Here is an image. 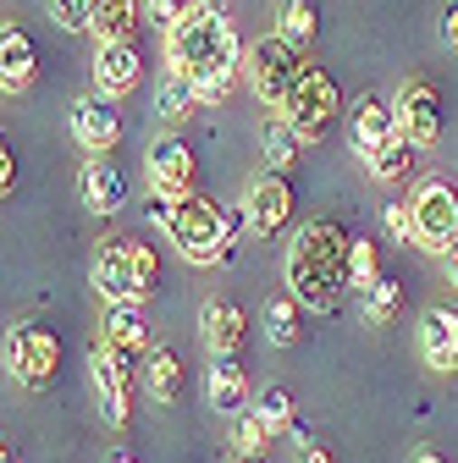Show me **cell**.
<instances>
[{"instance_id": "cell-1", "label": "cell", "mask_w": 458, "mask_h": 463, "mask_svg": "<svg viewBox=\"0 0 458 463\" xmlns=\"http://www.w3.org/2000/svg\"><path fill=\"white\" fill-rule=\"evenodd\" d=\"M243 67L249 61H243L238 23L221 0H194L183 23L166 33V72L183 78L199 94V105H226Z\"/></svg>"}, {"instance_id": "cell-2", "label": "cell", "mask_w": 458, "mask_h": 463, "mask_svg": "<svg viewBox=\"0 0 458 463\" xmlns=\"http://www.w3.org/2000/svg\"><path fill=\"white\" fill-rule=\"evenodd\" d=\"M348 254H354V238L342 232V221H331V215L304 221L293 249H288V293L315 315H337L342 293L354 287L348 281Z\"/></svg>"}, {"instance_id": "cell-3", "label": "cell", "mask_w": 458, "mask_h": 463, "mask_svg": "<svg viewBox=\"0 0 458 463\" xmlns=\"http://www.w3.org/2000/svg\"><path fill=\"white\" fill-rule=\"evenodd\" d=\"M149 215L155 226L171 238L188 265H226L233 260V238H238V215L226 221V210L205 194H188V199H160L149 194Z\"/></svg>"}, {"instance_id": "cell-4", "label": "cell", "mask_w": 458, "mask_h": 463, "mask_svg": "<svg viewBox=\"0 0 458 463\" xmlns=\"http://www.w3.org/2000/svg\"><path fill=\"white\" fill-rule=\"evenodd\" d=\"M243 78H249L254 99H260V105H271V110L281 116V110H288V99H293V89H299V78H304L299 44H288L281 33H265V39L249 50V67H243Z\"/></svg>"}, {"instance_id": "cell-5", "label": "cell", "mask_w": 458, "mask_h": 463, "mask_svg": "<svg viewBox=\"0 0 458 463\" xmlns=\"http://www.w3.org/2000/svg\"><path fill=\"white\" fill-rule=\"evenodd\" d=\"M6 370L23 392H44L55 381V370H62V342H55V331H44L39 320H17L6 331Z\"/></svg>"}, {"instance_id": "cell-6", "label": "cell", "mask_w": 458, "mask_h": 463, "mask_svg": "<svg viewBox=\"0 0 458 463\" xmlns=\"http://www.w3.org/2000/svg\"><path fill=\"white\" fill-rule=\"evenodd\" d=\"M409 210H415V249L447 254V249L458 243V188H453V183H442V177L415 183Z\"/></svg>"}, {"instance_id": "cell-7", "label": "cell", "mask_w": 458, "mask_h": 463, "mask_svg": "<svg viewBox=\"0 0 458 463\" xmlns=\"http://www.w3.org/2000/svg\"><path fill=\"white\" fill-rule=\"evenodd\" d=\"M89 375H94V397H100V414H105V425L110 430H128V420H133V375H138V364L128 359V354H117L105 336L89 347Z\"/></svg>"}, {"instance_id": "cell-8", "label": "cell", "mask_w": 458, "mask_h": 463, "mask_svg": "<svg viewBox=\"0 0 458 463\" xmlns=\"http://www.w3.org/2000/svg\"><path fill=\"white\" fill-rule=\"evenodd\" d=\"M281 116L299 128L304 144H320V138L337 128V116H342V94H337L331 72L304 67V78H299V89H293V99H288V110H281Z\"/></svg>"}, {"instance_id": "cell-9", "label": "cell", "mask_w": 458, "mask_h": 463, "mask_svg": "<svg viewBox=\"0 0 458 463\" xmlns=\"http://www.w3.org/2000/svg\"><path fill=\"white\" fill-rule=\"evenodd\" d=\"M89 281L105 304H138L144 287H138V243L133 238H105L94 249V265H89Z\"/></svg>"}, {"instance_id": "cell-10", "label": "cell", "mask_w": 458, "mask_h": 463, "mask_svg": "<svg viewBox=\"0 0 458 463\" xmlns=\"http://www.w3.org/2000/svg\"><path fill=\"white\" fill-rule=\"evenodd\" d=\"M392 116H397V138L415 144V149H431L442 138V94L425 78H404V83H397Z\"/></svg>"}, {"instance_id": "cell-11", "label": "cell", "mask_w": 458, "mask_h": 463, "mask_svg": "<svg viewBox=\"0 0 458 463\" xmlns=\"http://www.w3.org/2000/svg\"><path fill=\"white\" fill-rule=\"evenodd\" d=\"M144 171H149V194L160 199H188L194 194V149L183 133H155L144 149Z\"/></svg>"}, {"instance_id": "cell-12", "label": "cell", "mask_w": 458, "mask_h": 463, "mask_svg": "<svg viewBox=\"0 0 458 463\" xmlns=\"http://www.w3.org/2000/svg\"><path fill=\"white\" fill-rule=\"evenodd\" d=\"M238 215L249 226V238H276V232L293 221V188H288V177H281V171H260V177L243 188Z\"/></svg>"}, {"instance_id": "cell-13", "label": "cell", "mask_w": 458, "mask_h": 463, "mask_svg": "<svg viewBox=\"0 0 458 463\" xmlns=\"http://www.w3.org/2000/svg\"><path fill=\"white\" fill-rule=\"evenodd\" d=\"M67 122H72V138L78 149L94 160V155H110L122 144V116H117V99H105V94H78L72 110H67Z\"/></svg>"}, {"instance_id": "cell-14", "label": "cell", "mask_w": 458, "mask_h": 463, "mask_svg": "<svg viewBox=\"0 0 458 463\" xmlns=\"http://www.w3.org/2000/svg\"><path fill=\"white\" fill-rule=\"evenodd\" d=\"M128 171L110 160V155H94V160H83V171H78V199H83V210L89 215H117L122 204H128Z\"/></svg>"}, {"instance_id": "cell-15", "label": "cell", "mask_w": 458, "mask_h": 463, "mask_svg": "<svg viewBox=\"0 0 458 463\" xmlns=\"http://www.w3.org/2000/svg\"><path fill=\"white\" fill-rule=\"evenodd\" d=\"M397 138V116H392V99H381V94H365L354 110H348V144H354V155L370 165L386 144Z\"/></svg>"}, {"instance_id": "cell-16", "label": "cell", "mask_w": 458, "mask_h": 463, "mask_svg": "<svg viewBox=\"0 0 458 463\" xmlns=\"http://www.w3.org/2000/svg\"><path fill=\"white\" fill-rule=\"evenodd\" d=\"M205 397H210V409L226 414V420H238L254 409V392H249V375L238 364V354H210L205 364Z\"/></svg>"}, {"instance_id": "cell-17", "label": "cell", "mask_w": 458, "mask_h": 463, "mask_svg": "<svg viewBox=\"0 0 458 463\" xmlns=\"http://www.w3.org/2000/svg\"><path fill=\"white\" fill-rule=\"evenodd\" d=\"M420 359L431 375L458 370V309H425L420 315Z\"/></svg>"}, {"instance_id": "cell-18", "label": "cell", "mask_w": 458, "mask_h": 463, "mask_svg": "<svg viewBox=\"0 0 458 463\" xmlns=\"http://www.w3.org/2000/svg\"><path fill=\"white\" fill-rule=\"evenodd\" d=\"M199 336H205L210 354H238L243 336H249V315L226 298V293H215V298H205V309H199Z\"/></svg>"}, {"instance_id": "cell-19", "label": "cell", "mask_w": 458, "mask_h": 463, "mask_svg": "<svg viewBox=\"0 0 458 463\" xmlns=\"http://www.w3.org/2000/svg\"><path fill=\"white\" fill-rule=\"evenodd\" d=\"M144 78V55H138V44H100L94 50V94H105V99H122V94H133V83Z\"/></svg>"}, {"instance_id": "cell-20", "label": "cell", "mask_w": 458, "mask_h": 463, "mask_svg": "<svg viewBox=\"0 0 458 463\" xmlns=\"http://www.w3.org/2000/svg\"><path fill=\"white\" fill-rule=\"evenodd\" d=\"M100 336L117 347V354H128L133 364L149 354V320H144V309H138V304H110V309H105Z\"/></svg>"}, {"instance_id": "cell-21", "label": "cell", "mask_w": 458, "mask_h": 463, "mask_svg": "<svg viewBox=\"0 0 458 463\" xmlns=\"http://www.w3.org/2000/svg\"><path fill=\"white\" fill-rule=\"evenodd\" d=\"M33 72H39L33 39L17 23H6V28H0V83H6V94H23L33 83Z\"/></svg>"}, {"instance_id": "cell-22", "label": "cell", "mask_w": 458, "mask_h": 463, "mask_svg": "<svg viewBox=\"0 0 458 463\" xmlns=\"http://www.w3.org/2000/svg\"><path fill=\"white\" fill-rule=\"evenodd\" d=\"M183 386H188L183 359L171 354V347H149V354H144V392H149L155 402H177Z\"/></svg>"}, {"instance_id": "cell-23", "label": "cell", "mask_w": 458, "mask_h": 463, "mask_svg": "<svg viewBox=\"0 0 458 463\" xmlns=\"http://www.w3.org/2000/svg\"><path fill=\"white\" fill-rule=\"evenodd\" d=\"M144 6L138 0H94V39L100 44H133Z\"/></svg>"}, {"instance_id": "cell-24", "label": "cell", "mask_w": 458, "mask_h": 463, "mask_svg": "<svg viewBox=\"0 0 458 463\" xmlns=\"http://www.w3.org/2000/svg\"><path fill=\"white\" fill-rule=\"evenodd\" d=\"M265 336L276 347H299L304 342V304L293 293H271L265 298Z\"/></svg>"}, {"instance_id": "cell-25", "label": "cell", "mask_w": 458, "mask_h": 463, "mask_svg": "<svg viewBox=\"0 0 458 463\" xmlns=\"http://www.w3.org/2000/svg\"><path fill=\"white\" fill-rule=\"evenodd\" d=\"M299 149H304L299 128L288 122V116H271V122H265V133H260V155H265V171H288V165L299 160Z\"/></svg>"}, {"instance_id": "cell-26", "label": "cell", "mask_w": 458, "mask_h": 463, "mask_svg": "<svg viewBox=\"0 0 458 463\" xmlns=\"http://www.w3.org/2000/svg\"><path fill=\"white\" fill-rule=\"evenodd\" d=\"M199 110V94L183 83V78H171L166 72V83L155 89V116H160V122H166V133L171 128H188V116Z\"/></svg>"}, {"instance_id": "cell-27", "label": "cell", "mask_w": 458, "mask_h": 463, "mask_svg": "<svg viewBox=\"0 0 458 463\" xmlns=\"http://www.w3.org/2000/svg\"><path fill=\"white\" fill-rule=\"evenodd\" d=\"M415 177V144H404V138H392L376 160H370V183H381V188H397V183H409Z\"/></svg>"}, {"instance_id": "cell-28", "label": "cell", "mask_w": 458, "mask_h": 463, "mask_svg": "<svg viewBox=\"0 0 458 463\" xmlns=\"http://www.w3.org/2000/svg\"><path fill=\"white\" fill-rule=\"evenodd\" d=\"M315 28H320V17H315V6L310 0H281V17H276V33L288 39V44H310L315 39Z\"/></svg>"}, {"instance_id": "cell-29", "label": "cell", "mask_w": 458, "mask_h": 463, "mask_svg": "<svg viewBox=\"0 0 458 463\" xmlns=\"http://www.w3.org/2000/svg\"><path fill=\"white\" fill-rule=\"evenodd\" d=\"M397 309H404V281H397V276H381V281L370 287V298H365V320H370V326H386V320H397Z\"/></svg>"}, {"instance_id": "cell-30", "label": "cell", "mask_w": 458, "mask_h": 463, "mask_svg": "<svg viewBox=\"0 0 458 463\" xmlns=\"http://www.w3.org/2000/svg\"><path fill=\"white\" fill-rule=\"evenodd\" d=\"M254 414L271 425V430H288L299 414H293V392L288 386H265V392H254Z\"/></svg>"}, {"instance_id": "cell-31", "label": "cell", "mask_w": 458, "mask_h": 463, "mask_svg": "<svg viewBox=\"0 0 458 463\" xmlns=\"http://www.w3.org/2000/svg\"><path fill=\"white\" fill-rule=\"evenodd\" d=\"M62 33H94V0H44Z\"/></svg>"}, {"instance_id": "cell-32", "label": "cell", "mask_w": 458, "mask_h": 463, "mask_svg": "<svg viewBox=\"0 0 458 463\" xmlns=\"http://www.w3.org/2000/svg\"><path fill=\"white\" fill-rule=\"evenodd\" d=\"M271 436H276V430H271V425H265V420H260V414H254V409H249V414H238V420H233V452H243V458H260V452H265V441H271Z\"/></svg>"}, {"instance_id": "cell-33", "label": "cell", "mask_w": 458, "mask_h": 463, "mask_svg": "<svg viewBox=\"0 0 458 463\" xmlns=\"http://www.w3.org/2000/svg\"><path fill=\"white\" fill-rule=\"evenodd\" d=\"M348 281L359 287V293H370V287L381 281V254L370 238H354V254H348Z\"/></svg>"}, {"instance_id": "cell-34", "label": "cell", "mask_w": 458, "mask_h": 463, "mask_svg": "<svg viewBox=\"0 0 458 463\" xmlns=\"http://www.w3.org/2000/svg\"><path fill=\"white\" fill-rule=\"evenodd\" d=\"M381 221H386V232H392L397 243H415V210H409V199H386Z\"/></svg>"}, {"instance_id": "cell-35", "label": "cell", "mask_w": 458, "mask_h": 463, "mask_svg": "<svg viewBox=\"0 0 458 463\" xmlns=\"http://www.w3.org/2000/svg\"><path fill=\"white\" fill-rule=\"evenodd\" d=\"M194 6V0H144V17L160 28V33H171V28H177L183 23V12Z\"/></svg>"}, {"instance_id": "cell-36", "label": "cell", "mask_w": 458, "mask_h": 463, "mask_svg": "<svg viewBox=\"0 0 458 463\" xmlns=\"http://www.w3.org/2000/svg\"><path fill=\"white\" fill-rule=\"evenodd\" d=\"M155 281H160V260H155V249L138 243V287H144V298L155 293Z\"/></svg>"}, {"instance_id": "cell-37", "label": "cell", "mask_w": 458, "mask_h": 463, "mask_svg": "<svg viewBox=\"0 0 458 463\" xmlns=\"http://www.w3.org/2000/svg\"><path fill=\"white\" fill-rule=\"evenodd\" d=\"M12 188H17V160H12V149L0 144V194L12 199Z\"/></svg>"}, {"instance_id": "cell-38", "label": "cell", "mask_w": 458, "mask_h": 463, "mask_svg": "<svg viewBox=\"0 0 458 463\" xmlns=\"http://www.w3.org/2000/svg\"><path fill=\"white\" fill-rule=\"evenodd\" d=\"M442 39H447V50H458V0L442 12Z\"/></svg>"}, {"instance_id": "cell-39", "label": "cell", "mask_w": 458, "mask_h": 463, "mask_svg": "<svg viewBox=\"0 0 458 463\" xmlns=\"http://www.w3.org/2000/svg\"><path fill=\"white\" fill-rule=\"evenodd\" d=\"M442 265H447V281H453V287H458V243H453V249H447V254H442Z\"/></svg>"}, {"instance_id": "cell-40", "label": "cell", "mask_w": 458, "mask_h": 463, "mask_svg": "<svg viewBox=\"0 0 458 463\" xmlns=\"http://www.w3.org/2000/svg\"><path fill=\"white\" fill-rule=\"evenodd\" d=\"M105 463H138V458H133L128 447H110V452H105Z\"/></svg>"}, {"instance_id": "cell-41", "label": "cell", "mask_w": 458, "mask_h": 463, "mask_svg": "<svg viewBox=\"0 0 458 463\" xmlns=\"http://www.w3.org/2000/svg\"><path fill=\"white\" fill-rule=\"evenodd\" d=\"M304 463H337V458H331L326 447H315V452H304Z\"/></svg>"}, {"instance_id": "cell-42", "label": "cell", "mask_w": 458, "mask_h": 463, "mask_svg": "<svg viewBox=\"0 0 458 463\" xmlns=\"http://www.w3.org/2000/svg\"><path fill=\"white\" fill-rule=\"evenodd\" d=\"M409 463H447V458H442V452H431V447H425V452H415V458H409Z\"/></svg>"}, {"instance_id": "cell-43", "label": "cell", "mask_w": 458, "mask_h": 463, "mask_svg": "<svg viewBox=\"0 0 458 463\" xmlns=\"http://www.w3.org/2000/svg\"><path fill=\"white\" fill-rule=\"evenodd\" d=\"M233 463H265V458H243V452H233Z\"/></svg>"}, {"instance_id": "cell-44", "label": "cell", "mask_w": 458, "mask_h": 463, "mask_svg": "<svg viewBox=\"0 0 458 463\" xmlns=\"http://www.w3.org/2000/svg\"><path fill=\"white\" fill-rule=\"evenodd\" d=\"M0 463H17V452H12V447H6V458H0Z\"/></svg>"}]
</instances>
